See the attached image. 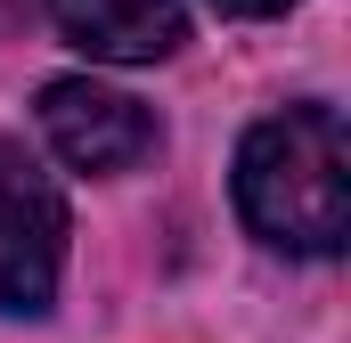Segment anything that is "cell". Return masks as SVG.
<instances>
[{
	"instance_id": "6da1fadb",
	"label": "cell",
	"mask_w": 351,
	"mask_h": 343,
	"mask_svg": "<svg viewBox=\"0 0 351 343\" xmlns=\"http://www.w3.org/2000/svg\"><path fill=\"white\" fill-rule=\"evenodd\" d=\"M237 213L278 254H335L351 237V139L335 106H286L237 147Z\"/></svg>"
},
{
	"instance_id": "7a4b0ae2",
	"label": "cell",
	"mask_w": 351,
	"mask_h": 343,
	"mask_svg": "<svg viewBox=\"0 0 351 343\" xmlns=\"http://www.w3.org/2000/svg\"><path fill=\"white\" fill-rule=\"evenodd\" d=\"M66 270V196L16 139H0V311L33 319L49 311Z\"/></svg>"
},
{
	"instance_id": "3957f363",
	"label": "cell",
	"mask_w": 351,
	"mask_h": 343,
	"mask_svg": "<svg viewBox=\"0 0 351 343\" xmlns=\"http://www.w3.org/2000/svg\"><path fill=\"white\" fill-rule=\"evenodd\" d=\"M41 139H49V156H58L66 172L114 180V172H139V164H147L164 131H156V115H147L139 98L66 74V82L41 90Z\"/></svg>"
},
{
	"instance_id": "277c9868",
	"label": "cell",
	"mask_w": 351,
	"mask_h": 343,
	"mask_svg": "<svg viewBox=\"0 0 351 343\" xmlns=\"http://www.w3.org/2000/svg\"><path fill=\"white\" fill-rule=\"evenodd\" d=\"M49 25L106 66H156L188 41V8L180 0H49Z\"/></svg>"
},
{
	"instance_id": "5b68a950",
	"label": "cell",
	"mask_w": 351,
	"mask_h": 343,
	"mask_svg": "<svg viewBox=\"0 0 351 343\" xmlns=\"http://www.w3.org/2000/svg\"><path fill=\"white\" fill-rule=\"evenodd\" d=\"M213 8H221V16H286L294 0H213Z\"/></svg>"
}]
</instances>
